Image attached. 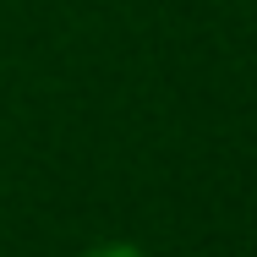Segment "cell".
Returning a JSON list of instances; mask_svg holds the SVG:
<instances>
[{"instance_id":"obj_1","label":"cell","mask_w":257,"mask_h":257,"mask_svg":"<svg viewBox=\"0 0 257 257\" xmlns=\"http://www.w3.org/2000/svg\"><path fill=\"white\" fill-rule=\"evenodd\" d=\"M82 257H143V252L126 246V241H109V246H93V252H82Z\"/></svg>"}]
</instances>
